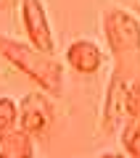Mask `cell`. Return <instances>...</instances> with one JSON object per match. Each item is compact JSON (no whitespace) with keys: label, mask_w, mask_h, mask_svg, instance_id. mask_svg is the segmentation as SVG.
Wrapping results in <instances>:
<instances>
[{"label":"cell","mask_w":140,"mask_h":158,"mask_svg":"<svg viewBox=\"0 0 140 158\" xmlns=\"http://www.w3.org/2000/svg\"><path fill=\"white\" fill-rule=\"evenodd\" d=\"M19 8H21V27L27 40L45 53H56V34H53V27L48 21L42 0H21Z\"/></svg>","instance_id":"obj_5"},{"label":"cell","mask_w":140,"mask_h":158,"mask_svg":"<svg viewBox=\"0 0 140 158\" xmlns=\"http://www.w3.org/2000/svg\"><path fill=\"white\" fill-rule=\"evenodd\" d=\"M127 87L129 79L122 77L119 71H111L101 100V116H98V129L103 137H111L116 129H122L127 118Z\"/></svg>","instance_id":"obj_3"},{"label":"cell","mask_w":140,"mask_h":158,"mask_svg":"<svg viewBox=\"0 0 140 158\" xmlns=\"http://www.w3.org/2000/svg\"><path fill=\"white\" fill-rule=\"evenodd\" d=\"M98 158H129L127 153H101Z\"/></svg>","instance_id":"obj_11"},{"label":"cell","mask_w":140,"mask_h":158,"mask_svg":"<svg viewBox=\"0 0 140 158\" xmlns=\"http://www.w3.org/2000/svg\"><path fill=\"white\" fill-rule=\"evenodd\" d=\"M0 158H34V135L19 124L0 132Z\"/></svg>","instance_id":"obj_7"},{"label":"cell","mask_w":140,"mask_h":158,"mask_svg":"<svg viewBox=\"0 0 140 158\" xmlns=\"http://www.w3.org/2000/svg\"><path fill=\"white\" fill-rule=\"evenodd\" d=\"M63 58H66L69 69H74L77 74H82V77H93V74L101 71L103 66V50L98 48V42H93V40H72L66 48V53H63Z\"/></svg>","instance_id":"obj_6"},{"label":"cell","mask_w":140,"mask_h":158,"mask_svg":"<svg viewBox=\"0 0 140 158\" xmlns=\"http://www.w3.org/2000/svg\"><path fill=\"white\" fill-rule=\"evenodd\" d=\"M122 148L129 156H140V118H124V124H122Z\"/></svg>","instance_id":"obj_8"},{"label":"cell","mask_w":140,"mask_h":158,"mask_svg":"<svg viewBox=\"0 0 140 158\" xmlns=\"http://www.w3.org/2000/svg\"><path fill=\"white\" fill-rule=\"evenodd\" d=\"M103 37L114 58V71L129 82L140 77V19L124 8L103 11Z\"/></svg>","instance_id":"obj_2"},{"label":"cell","mask_w":140,"mask_h":158,"mask_svg":"<svg viewBox=\"0 0 140 158\" xmlns=\"http://www.w3.org/2000/svg\"><path fill=\"white\" fill-rule=\"evenodd\" d=\"M0 58L11 63L16 71H21L27 79H32L48 95L53 98L63 95V69L53 53L34 48L29 40L21 42V40L8 37V34H0Z\"/></svg>","instance_id":"obj_1"},{"label":"cell","mask_w":140,"mask_h":158,"mask_svg":"<svg viewBox=\"0 0 140 158\" xmlns=\"http://www.w3.org/2000/svg\"><path fill=\"white\" fill-rule=\"evenodd\" d=\"M0 3H3V6H6V8H13V6H19L21 0H0Z\"/></svg>","instance_id":"obj_12"},{"label":"cell","mask_w":140,"mask_h":158,"mask_svg":"<svg viewBox=\"0 0 140 158\" xmlns=\"http://www.w3.org/2000/svg\"><path fill=\"white\" fill-rule=\"evenodd\" d=\"M19 124V103L11 98H0V132Z\"/></svg>","instance_id":"obj_9"},{"label":"cell","mask_w":140,"mask_h":158,"mask_svg":"<svg viewBox=\"0 0 140 158\" xmlns=\"http://www.w3.org/2000/svg\"><path fill=\"white\" fill-rule=\"evenodd\" d=\"M53 121H56V106H53V95L45 90H34L19 100V127L27 129L34 137H45L50 132Z\"/></svg>","instance_id":"obj_4"},{"label":"cell","mask_w":140,"mask_h":158,"mask_svg":"<svg viewBox=\"0 0 140 158\" xmlns=\"http://www.w3.org/2000/svg\"><path fill=\"white\" fill-rule=\"evenodd\" d=\"M129 158H140V156H129Z\"/></svg>","instance_id":"obj_13"},{"label":"cell","mask_w":140,"mask_h":158,"mask_svg":"<svg viewBox=\"0 0 140 158\" xmlns=\"http://www.w3.org/2000/svg\"><path fill=\"white\" fill-rule=\"evenodd\" d=\"M127 118H140V77L127 87Z\"/></svg>","instance_id":"obj_10"}]
</instances>
